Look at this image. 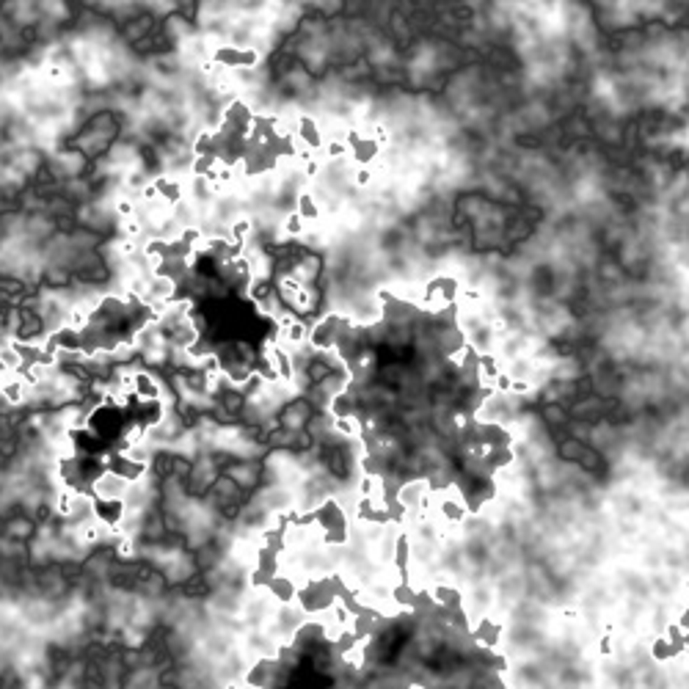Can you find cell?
I'll use <instances>...</instances> for the list:
<instances>
[{"label": "cell", "instance_id": "cell-1", "mask_svg": "<svg viewBox=\"0 0 689 689\" xmlns=\"http://www.w3.org/2000/svg\"><path fill=\"white\" fill-rule=\"evenodd\" d=\"M397 598L403 601V590H397ZM409 601H413V596H411V593H409V590H406V604H409Z\"/></svg>", "mask_w": 689, "mask_h": 689}]
</instances>
